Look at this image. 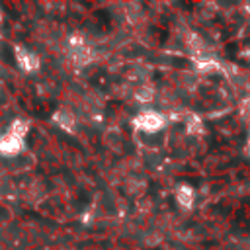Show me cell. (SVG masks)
Listing matches in <instances>:
<instances>
[{"mask_svg": "<svg viewBox=\"0 0 250 250\" xmlns=\"http://www.w3.org/2000/svg\"><path fill=\"white\" fill-rule=\"evenodd\" d=\"M133 123H135V127H137V129H141L143 133H156V131L164 129L166 119H164V115H162V113L146 109V111L139 113V115L135 117V121H133Z\"/></svg>", "mask_w": 250, "mask_h": 250, "instance_id": "obj_1", "label": "cell"}, {"mask_svg": "<svg viewBox=\"0 0 250 250\" xmlns=\"http://www.w3.org/2000/svg\"><path fill=\"white\" fill-rule=\"evenodd\" d=\"M14 55H16L18 64H20L23 70L31 72V70H37V68H39V57H37L33 51H29L27 47L16 45V47H14Z\"/></svg>", "mask_w": 250, "mask_h": 250, "instance_id": "obj_2", "label": "cell"}, {"mask_svg": "<svg viewBox=\"0 0 250 250\" xmlns=\"http://www.w3.org/2000/svg\"><path fill=\"white\" fill-rule=\"evenodd\" d=\"M23 148V139L12 135V133H4L0 135V152L6 154V156H14V154H20Z\"/></svg>", "mask_w": 250, "mask_h": 250, "instance_id": "obj_3", "label": "cell"}, {"mask_svg": "<svg viewBox=\"0 0 250 250\" xmlns=\"http://www.w3.org/2000/svg\"><path fill=\"white\" fill-rule=\"evenodd\" d=\"M53 123L59 125L64 131H74V123H76L74 121V113L68 111V109H57L53 113Z\"/></svg>", "mask_w": 250, "mask_h": 250, "instance_id": "obj_4", "label": "cell"}, {"mask_svg": "<svg viewBox=\"0 0 250 250\" xmlns=\"http://www.w3.org/2000/svg\"><path fill=\"white\" fill-rule=\"evenodd\" d=\"M176 199L182 207H189L193 203V189L189 186H178L176 188Z\"/></svg>", "mask_w": 250, "mask_h": 250, "instance_id": "obj_5", "label": "cell"}, {"mask_svg": "<svg viewBox=\"0 0 250 250\" xmlns=\"http://www.w3.org/2000/svg\"><path fill=\"white\" fill-rule=\"evenodd\" d=\"M33 164H35V160H33L31 154H21V152H20V154H16L12 168H14L16 172H25V170H29Z\"/></svg>", "mask_w": 250, "mask_h": 250, "instance_id": "obj_6", "label": "cell"}, {"mask_svg": "<svg viewBox=\"0 0 250 250\" xmlns=\"http://www.w3.org/2000/svg\"><path fill=\"white\" fill-rule=\"evenodd\" d=\"M27 129H29V125H27L25 119H14V121L10 123V127H8V133H12V135L23 139L25 133H27Z\"/></svg>", "mask_w": 250, "mask_h": 250, "instance_id": "obj_7", "label": "cell"}, {"mask_svg": "<svg viewBox=\"0 0 250 250\" xmlns=\"http://www.w3.org/2000/svg\"><path fill=\"white\" fill-rule=\"evenodd\" d=\"M104 139H105V143H107L111 148H121V141H123V135H121V131H119V129H115V127L107 129Z\"/></svg>", "mask_w": 250, "mask_h": 250, "instance_id": "obj_8", "label": "cell"}, {"mask_svg": "<svg viewBox=\"0 0 250 250\" xmlns=\"http://www.w3.org/2000/svg\"><path fill=\"white\" fill-rule=\"evenodd\" d=\"M135 98L139 102H152L154 100V88L148 86V84H141L137 90H135Z\"/></svg>", "mask_w": 250, "mask_h": 250, "instance_id": "obj_9", "label": "cell"}, {"mask_svg": "<svg viewBox=\"0 0 250 250\" xmlns=\"http://www.w3.org/2000/svg\"><path fill=\"white\" fill-rule=\"evenodd\" d=\"M186 43H188V47L189 49H193V51H203V41H201V37L197 35V33H193V31H189L188 35H186Z\"/></svg>", "mask_w": 250, "mask_h": 250, "instance_id": "obj_10", "label": "cell"}, {"mask_svg": "<svg viewBox=\"0 0 250 250\" xmlns=\"http://www.w3.org/2000/svg\"><path fill=\"white\" fill-rule=\"evenodd\" d=\"M199 125H201V123H199V119L191 115V117H189V121H188V131H191V133H193V131H201V127H199Z\"/></svg>", "mask_w": 250, "mask_h": 250, "instance_id": "obj_11", "label": "cell"}, {"mask_svg": "<svg viewBox=\"0 0 250 250\" xmlns=\"http://www.w3.org/2000/svg\"><path fill=\"white\" fill-rule=\"evenodd\" d=\"M0 21H2V10H0Z\"/></svg>", "mask_w": 250, "mask_h": 250, "instance_id": "obj_12", "label": "cell"}]
</instances>
